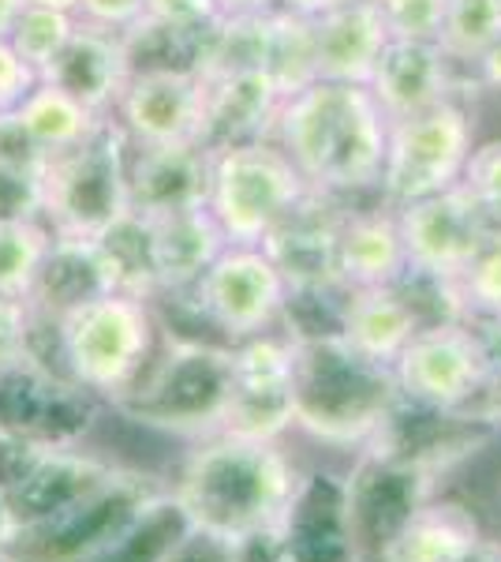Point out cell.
Wrapping results in <instances>:
<instances>
[{
  "instance_id": "cell-1",
  "label": "cell",
  "mask_w": 501,
  "mask_h": 562,
  "mask_svg": "<svg viewBox=\"0 0 501 562\" xmlns=\"http://www.w3.org/2000/svg\"><path fill=\"white\" fill-rule=\"evenodd\" d=\"M273 135L311 192L352 195L378 188L389 121L363 83H307L285 98Z\"/></svg>"
},
{
  "instance_id": "cell-2",
  "label": "cell",
  "mask_w": 501,
  "mask_h": 562,
  "mask_svg": "<svg viewBox=\"0 0 501 562\" xmlns=\"http://www.w3.org/2000/svg\"><path fill=\"white\" fill-rule=\"evenodd\" d=\"M299 476L304 473L277 442L217 431L198 450H191L172 495L198 532L240 540L248 532L281 525Z\"/></svg>"
},
{
  "instance_id": "cell-3",
  "label": "cell",
  "mask_w": 501,
  "mask_h": 562,
  "mask_svg": "<svg viewBox=\"0 0 501 562\" xmlns=\"http://www.w3.org/2000/svg\"><path fill=\"white\" fill-rule=\"evenodd\" d=\"M296 341V428L326 447L363 450L400 402L394 368L355 352L341 334Z\"/></svg>"
},
{
  "instance_id": "cell-4",
  "label": "cell",
  "mask_w": 501,
  "mask_h": 562,
  "mask_svg": "<svg viewBox=\"0 0 501 562\" xmlns=\"http://www.w3.org/2000/svg\"><path fill=\"white\" fill-rule=\"evenodd\" d=\"M153 330L158 319L150 312V301L116 293V289L90 296L53 323L64 375L87 394L109 397L113 405L150 368Z\"/></svg>"
},
{
  "instance_id": "cell-5",
  "label": "cell",
  "mask_w": 501,
  "mask_h": 562,
  "mask_svg": "<svg viewBox=\"0 0 501 562\" xmlns=\"http://www.w3.org/2000/svg\"><path fill=\"white\" fill-rule=\"evenodd\" d=\"M232 397V346L177 341L161 360H150L143 379L116 409L147 428L180 435H217Z\"/></svg>"
},
{
  "instance_id": "cell-6",
  "label": "cell",
  "mask_w": 501,
  "mask_h": 562,
  "mask_svg": "<svg viewBox=\"0 0 501 562\" xmlns=\"http://www.w3.org/2000/svg\"><path fill=\"white\" fill-rule=\"evenodd\" d=\"M311 195L281 143L254 139L221 147L209 158L206 206L221 225L225 240L262 248V240Z\"/></svg>"
},
{
  "instance_id": "cell-7",
  "label": "cell",
  "mask_w": 501,
  "mask_h": 562,
  "mask_svg": "<svg viewBox=\"0 0 501 562\" xmlns=\"http://www.w3.org/2000/svg\"><path fill=\"white\" fill-rule=\"evenodd\" d=\"M45 225L57 240H94L132 211L127 135L113 116L79 147L45 158Z\"/></svg>"
},
{
  "instance_id": "cell-8",
  "label": "cell",
  "mask_w": 501,
  "mask_h": 562,
  "mask_svg": "<svg viewBox=\"0 0 501 562\" xmlns=\"http://www.w3.org/2000/svg\"><path fill=\"white\" fill-rule=\"evenodd\" d=\"M161 492L169 487L150 473L121 465L98 492L64 506L60 514L20 525L12 543L0 551V562H87L121 537Z\"/></svg>"
},
{
  "instance_id": "cell-9",
  "label": "cell",
  "mask_w": 501,
  "mask_h": 562,
  "mask_svg": "<svg viewBox=\"0 0 501 562\" xmlns=\"http://www.w3.org/2000/svg\"><path fill=\"white\" fill-rule=\"evenodd\" d=\"M471 121L457 102H445L412 121L389 124L386 166L378 192L386 206H408L415 199L449 192L464 180L471 158Z\"/></svg>"
},
{
  "instance_id": "cell-10",
  "label": "cell",
  "mask_w": 501,
  "mask_h": 562,
  "mask_svg": "<svg viewBox=\"0 0 501 562\" xmlns=\"http://www.w3.org/2000/svg\"><path fill=\"white\" fill-rule=\"evenodd\" d=\"M191 293H195L198 315L229 346L277 330L293 301V289L277 262L262 248H243V244H229L191 285Z\"/></svg>"
},
{
  "instance_id": "cell-11",
  "label": "cell",
  "mask_w": 501,
  "mask_h": 562,
  "mask_svg": "<svg viewBox=\"0 0 501 562\" xmlns=\"http://www.w3.org/2000/svg\"><path fill=\"white\" fill-rule=\"evenodd\" d=\"M400 397L431 409H471L487 394L494 360L490 346L464 319H439L408 341L394 364Z\"/></svg>"
},
{
  "instance_id": "cell-12",
  "label": "cell",
  "mask_w": 501,
  "mask_h": 562,
  "mask_svg": "<svg viewBox=\"0 0 501 562\" xmlns=\"http://www.w3.org/2000/svg\"><path fill=\"white\" fill-rule=\"evenodd\" d=\"M397 222L408 251V278L442 285H453L501 229L464 184L397 206Z\"/></svg>"
},
{
  "instance_id": "cell-13",
  "label": "cell",
  "mask_w": 501,
  "mask_h": 562,
  "mask_svg": "<svg viewBox=\"0 0 501 562\" xmlns=\"http://www.w3.org/2000/svg\"><path fill=\"white\" fill-rule=\"evenodd\" d=\"M434 480H439L434 473L378 447L360 450L355 465L344 473V503H349L360 562H378L386 543L405 529V521L439 495Z\"/></svg>"
},
{
  "instance_id": "cell-14",
  "label": "cell",
  "mask_w": 501,
  "mask_h": 562,
  "mask_svg": "<svg viewBox=\"0 0 501 562\" xmlns=\"http://www.w3.org/2000/svg\"><path fill=\"white\" fill-rule=\"evenodd\" d=\"M296 428V341L293 334H259L232 346V397L225 413L229 435L277 442Z\"/></svg>"
},
{
  "instance_id": "cell-15",
  "label": "cell",
  "mask_w": 501,
  "mask_h": 562,
  "mask_svg": "<svg viewBox=\"0 0 501 562\" xmlns=\"http://www.w3.org/2000/svg\"><path fill=\"white\" fill-rule=\"evenodd\" d=\"M0 428L42 450L79 447L94 428V394L31 357L0 375Z\"/></svg>"
},
{
  "instance_id": "cell-16",
  "label": "cell",
  "mask_w": 501,
  "mask_h": 562,
  "mask_svg": "<svg viewBox=\"0 0 501 562\" xmlns=\"http://www.w3.org/2000/svg\"><path fill=\"white\" fill-rule=\"evenodd\" d=\"M116 124L132 147H172L203 143L206 128V83L195 68L153 65L127 79L116 105Z\"/></svg>"
},
{
  "instance_id": "cell-17",
  "label": "cell",
  "mask_w": 501,
  "mask_h": 562,
  "mask_svg": "<svg viewBox=\"0 0 501 562\" xmlns=\"http://www.w3.org/2000/svg\"><path fill=\"white\" fill-rule=\"evenodd\" d=\"M337 195L311 192L277 229L262 240V251L277 262L296 296L349 293L337 270V240H341L344 211L333 206Z\"/></svg>"
},
{
  "instance_id": "cell-18",
  "label": "cell",
  "mask_w": 501,
  "mask_h": 562,
  "mask_svg": "<svg viewBox=\"0 0 501 562\" xmlns=\"http://www.w3.org/2000/svg\"><path fill=\"white\" fill-rule=\"evenodd\" d=\"M288 562H360L352 540L349 503H344V476L304 473L299 487L281 518Z\"/></svg>"
},
{
  "instance_id": "cell-19",
  "label": "cell",
  "mask_w": 501,
  "mask_h": 562,
  "mask_svg": "<svg viewBox=\"0 0 501 562\" xmlns=\"http://www.w3.org/2000/svg\"><path fill=\"white\" fill-rule=\"evenodd\" d=\"M132 76V49H127L124 34L102 31V26H90L83 20L60 49V57L42 71L45 83L60 87L64 94L83 102L98 116L116 113Z\"/></svg>"
},
{
  "instance_id": "cell-20",
  "label": "cell",
  "mask_w": 501,
  "mask_h": 562,
  "mask_svg": "<svg viewBox=\"0 0 501 562\" xmlns=\"http://www.w3.org/2000/svg\"><path fill=\"white\" fill-rule=\"evenodd\" d=\"M209 158L203 143H172V147H132L127 150V199L135 214L161 217L206 206Z\"/></svg>"
},
{
  "instance_id": "cell-21",
  "label": "cell",
  "mask_w": 501,
  "mask_h": 562,
  "mask_svg": "<svg viewBox=\"0 0 501 562\" xmlns=\"http://www.w3.org/2000/svg\"><path fill=\"white\" fill-rule=\"evenodd\" d=\"M453 60L442 53L439 42H400L389 38L382 49L375 71L367 79V90L375 94L389 124L412 121L419 113H431L445 102H453Z\"/></svg>"
},
{
  "instance_id": "cell-22",
  "label": "cell",
  "mask_w": 501,
  "mask_h": 562,
  "mask_svg": "<svg viewBox=\"0 0 501 562\" xmlns=\"http://www.w3.org/2000/svg\"><path fill=\"white\" fill-rule=\"evenodd\" d=\"M116 469L121 465H113V461H105L98 454H87V450H79V447H53V450L38 447L26 458L20 476L8 484L15 518H20V525L53 518L64 506L98 492Z\"/></svg>"
},
{
  "instance_id": "cell-23",
  "label": "cell",
  "mask_w": 501,
  "mask_h": 562,
  "mask_svg": "<svg viewBox=\"0 0 501 562\" xmlns=\"http://www.w3.org/2000/svg\"><path fill=\"white\" fill-rule=\"evenodd\" d=\"M311 20L315 76L330 83H363L367 87L382 49L389 45V31L382 23L375 0H349Z\"/></svg>"
},
{
  "instance_id": "cell-24",
  "label": "cell",
  "mask_w": 501,
  "mask_h": 562,
  "mask_svg": "<svg viewBox=\"0 0 501 562\" xmlns=\"http://www.w3.org/2000/svg\"><path fill=\"white\" fill-rule=\"evenodd\" d=\"M206 83V128L203 147L221 150L236 143L266 139L277 128L285 90L273 83L270 71H229V76L203 79Z\"/></svg>"
},
{
  "instance_id": "cell-25",
  "label": "cell",
  "mask_w": 501,
  "mask_h": 562,
  "mask_svg": "<svg viewBox=\"0 0 501 562\" xmlns=\"http://www.w3.org/2000/svg\"><path fill=\"white\" fill-rule=\"evenodd\" d=\"M431 323L412 296L400 285L382 289H352L341 301V338L349 341L355 352L378 360V364L394 368L408 341L415 338L423 326Z\"/></svg>"
},
{
  "instance_id": "cell-26",
  "label": "cell",
  "mask_w": 501,
  "mask_h": 562,
  "mask_svg": "<svg viewBox=\"0 0 501 562\" xmlns=\"http://www.w3.org/2000/svg\"><path fill=\"white\" fill-rule=\"evenodd\" d=\"M337 270H341V285L349 293L352 289L400 285L408 278V251L394 206L382 203L378 211H344Z\"/></svg>"
},
{
  "instance_id": "cell-27",
  "label": "cell",
  "mask_w": 501,
  "mask_h": 562,
  "mask_svg": "<svg viewBox=\"0 0 501 562\" xmlns=\"http://www.w3.org/2000/svg\"><path fill=\"white\" fill-rule=\"evenodd\" d=\"M482 543L487 540L479 532L476 514L453 498L434 495L386 543L378 562H476Z\"/></svg>"
},
{
  "instance_id": "cell-28",
  "label": "cell",
  "mask_w": 501,
  "mask_h": 562,
  "mask_svg": "<svg viewBox=\"0 0 501 562\" xmlns=\"http://www.w3.org/2000/svg\"><path fill=\"white\" fill-rule=\"evenodd\" d=\"M150 225H153V248H158L161 293L191 289L206 274L209 262L229 248V240H225L221 225L214 222L209 206L150 217Z\"/></svg>"
},
{
  "instance_id": "cell-29",
  "label": "cell",
  "mask_w": 501,
  "mask_h": 562,
  "mask_svg": "<svg viewBox=\"0 0 501 562\" xmlns=\"http://www.w3.org/2000/svg\"><path fill=\"white\" fill-rule=\"evenodd\" d=\"M90 248H94V259L102 267L109 289L143 296V301H153L161 293V270L150 217L127 211L121 222L109 225L102 237L90 240Z\"/></svg>"
},
{
  "instance_id": "cell-30",
  "label": "cell",
  "mask_w": 501,
  "mask_h": 562,
  "mask_svg": "<svg viewBox=\"0 0 501 562\" xmlns=\"http://www.w3.org/2000/svg\"><path fill=\"white\" fill-rule=\"evenodd\" d=\"M15 121L26 132V139L34 143V150L42 158H53V154H64L79 143H87L90 135L102 128L105 116L90 113L83 102H76L71 94H64L60 87L42 83L23 98L20 109H15Z\"/></svg>"
},
{
  "instance_id": "cell-31",
  "label": "cell",
  "mask_w": 501,
  "mask_h": 562,
  "mask_svg": "<svg viewBox=\"0 0 501 562\" xmlns=\"http://www.w3.org/2000/svg\"><path fill=\"white\" fill-rule=\"evenodd\" d=\"M195 529L187 518V510L180 506V498L169 492H161L147 510L139 514L113 543H105L98 555H90L87 562H166L172 551L184 543L187 532Z\"/></svg>"
},
{
  "instance_id": "cell-32",
  "label": "cell",
  "mask_w": 501,
  "mask_h": 562,
  "mask_svg": "<svg viewBox=\"0 0 501 562\" xmlns=\"http://www.w3.org/2000/svg\"><path fill=\"white\" fill-rule=\"evenodd\" d=\"M53 244H57V237L42 217L0 225V296L31 304Z\"/></svg>"
},
{
  "instance_id": "cell-33",
  "label": "cell",
  "mask_w": 501,
  "mask_h": 562,
  "mask_svg": "<svg viewBox=\"0 0 501 562\" xmlns=\"http://www.w3.org/2000/svg\"><path fill=\"white\" fill-rule=\"evenodd\" d=\"M266 71L273 83L285 90V98H293L296 90L315 83V45H311V20L296 12H277L270 15V45H266Z\"/></svg>"
},
{
  "instance_id": "cell-34",
  "label": "cell",
  "mask_w": 501,
  "mask_h": 562,
  "mask_svg": "<svg viewBox=\"0 0 501 562\" xmlns=\"http://www.w3.org/2000/svg\"><path fill=\"white\" fill-rule=\"evenodd\" d=\"M501 38V0H449L439 45L453 65H479Z\"/></svg>"
},
{
  "instance_id": "cell-35",
  "label": "cell",
  "mask_w": 501,
  "mask_h": 562,
  "mask_svg": "<svg viewBox=\"0 0 501 562\" xmlns=\"http://www.w3.org/2000/svg\"><path fill=\"white\" fill-rule=\"evenodd\" d=\"M79 15L76 12H60V8H45V4H26V12L20 15L12 31L15 53L31 65L34 71H42L60 57V49L68 45V38L76 34Z\"/></svg>"
},
{
  "instance_id": "cell-36",
  "label": "cell",
  "mask_w": 501,
  "mask_h": 562,
  "mask_svg": "<svg viewBox=\"0 0 501 562\" xmlns=\"http://www.w3.org/2000/svg\"><path fill=\"white\" fill-rule=\"evenodd\" d=\"M453 296H457L460 315L479 312L501 323V229L471 259V267L453 281Z\"/></svg>"
},
{
  "instance_id": "cell-37",
  "label": "cell",
  "mask_w": 501,
  "mask_h": 562,
  "mask_svg": "<svg viewBox=\"0 0 501 562\" xmlns=\"http://www.w3.org/2000/svg\"><path fill=\"white\" fill-rule=\"evenodd\" d=\"M42 169L45 166H26V161L0 158V225L4 222H34V217L45 214Z\"/></svg>"
},
{
  "instance_id": "cell-38",
  "label": "cell",
  "mask_w": 501,
  "mask_h": 562,
  "mask_svg": "<svg viewBox=\"0 0 501 562\" xmlns=\"http://www.w3.org/2000/svg\"><path fill=\"white\" fill-rule=\"evenodd\" d=\"M389 38L400 42H439L445 4L449 0H375Z\"/></svg>"
},
{
  "instance_id": "cell-39",
  "label": "cell",
  "mask_w": 501,
  "mask_h": 562,
  "mask_svg": "<svg viewBox=\"0 0 501 562\" xmlns=\"http://www.w3.org/2000/svg\"><path fill=\"white\" fill-rule=\"evenodd\" d=\"M214 20H221L217 15V0H147L143 31H169L198 38Z\"/></svg>"
},
{
  "instance_id": "cell-40",
  "label": "cell",
  "mask_w": 501,
  "mask_h": 562,
  "mask_svg": "<svg viewBox=\"0 0 501 562\" xmlns=\"http://www.w3.org/2000/svg\"><path fill=\"white\" fill-rule=\"evenodd\" d=\"M34 357V315L26 301L0 296V375Z\"/></svg>"
},
{
  "instance_id": "cell-41",
  "label": "cell",
  "mask_w": 501,
  "mask_h": 562,
  "mask_svg": "<svg viewBox=\"0 0 501 562\" xmlns=\"http://www.w3.org/2000/svg\"><path fill=\"white\" fill-rule=\"evenodd\" d=\"M460 184L479 199V206L490 214V222L501 225V139L471 150Z\"/></svg>"
},
{
  "instance_id": "cell-42",
  "label": "cell",
  "mask_w": 501,
  "mask_h": 562,
  "mask_svg": "<svg viewBox=\"0 0 501 562\" xmlns=\"http://www.w3.org/2000/svg\"><path fill=\"white\" fill-rule=\"evenodd\" d=\"M76 15H83V23L90 26H102V31L132 38L147 23V0H79Z\"/></svg>"
},
{
  "instance_id": "cell-43",
  "label": "cell",
  "mask_w": 501,
  "mask_h": 562,
  "mask_svg": "<svg viewBox=\"0 0 501 562\" xmlns=\"http://www.w3.org/2000/svg\"><path fill=\"white\" fill-rule=\"evenodd\" d=\"M42 83V76L15 53V45L0 38V113H12Z\"/></svg>"
},
{
  "instance_id": "cell-44",
  "label": "cell",
  "mask_w": 501,
  "mask_h": 562,
  "mask_svg": "<svg viewBox=\"0 0 501 562\" xmlns=\"http://www.w3.org/2000/svg\"><path fill=\"white\" fill-rule=\"evenodd\" d=\"M166 562H236V551H232L229 540L191 529L184 537V543H180Z\"/></svg>"
},
{
  "instance_id": "cell-45",
  "label": "cell",
  "mask_w": 501,
  "mask_h": 562,
  "mask_svg": "<svg viewBox=\"0 0 501 562\" xmlns=\"http://www.w3.org/2000/svg\"><path fill=\"white\" fill-rule=\"evenodd\" d=\"M281 0H217L221 20H243V15H270L277 12Z\"/></svg>"
},
{
  "instance_id": "cell-46",
  "label": "cell",
  "mask_w": 501,
  "mask_h": 562,
  "mask_svg": "<svg viewBox=\"0 0 501 562\" xmlns=\"http://www.w3.org/2000/svg\"><path fill=\"white\" fill-rule=\"evenodd\" d=\"M15 532H20V518H15V506H12V495H8V487L0 484V551L12 543Z\"/></svg>"
},
{
  "instance_id": "cell-47",
  "label": "cell",
  "mask_w": 501,
  "mask_h": 562,
  "mask_svg": "<svg viewBox=\"0 0 501 562\" xmlns=\"http://www.w3.org/2000/svg\"><path fill=\"white\" fill-rule=\"evenodd\" d=\"M476 68H479V79H482V83H487L490 90H501V38H498L494 45H490L487 53H482Z\"/></svg>"
},
{
  "instance_id": "cell-48",
  "label": "cell",
  "mask_w": 501,
  "mask_h": 562,
  "mask_svg": "<svg viewBox=\"0 0 501 562\" xmlns=\"http://www.w3.org/2000/svg\"><path fill=\"white\" fill-rule=\"evenodd\" d=\"M26 4L31 0H0V38H12L15 23H20V15L26 12Z\"/></svg>"
},
{
  "instance_id": "cell-49",
  "label": "cell",
  "mask_w": 501,
  "mask_h": 562,
  "mask_svg": "<svg viewBox=\"0 0 501 562\" xmlns=\"http://www.w3.org/2000/svg\"><path fill=\"white\" fill-rule=\"evenodd\" d=\"M337 4H349V0H281V8H285V12H296V15H322Z\"/></svg>"
},
{
  "instance_id": "cell-50",
  "label": "cell",
  "mask_w": 501,
  "mask_h": 562,
  "mask_svg": "<svg viewBox=\"0 0 501 562\" xmlns=\"http://www.w3.org/2000/svg\"><path fill=\"white\" fill-rule=\"evenodd\" d=\"M31 4H45V8H60V12H79V0H31Z\"/></svg>"
},
{
  "instance_id": "cell-51",
  "label": "cell",
  "mask_w": 501,
  "mask_h": 562,
  "mask_svg": "<svg viewBox=\"0 0 501 562\" xmlns=\"http://www.w3.org/2000/svg\"><path fill=\"white\" fill-rule=\"evenodd\" d=\"M476 562H501V551L490 548V543H482V551L476 555Z\"/></svg>"
},
{
  "instance_id": "cell-52",
  "label": "cell",
  "mask_w": 501,
  "mask_h": 562,
  "mask_svg": "<svg viewBox=\"0 0 501 562\" xmlns=\"http://www.w3.org/2000/svg\"><path fill=\"white\" fill-rule=\"evenodd\" d=\"M4 442H8V435H4V428H0V454H4Z\"/></svg>"
}]
</instances>
